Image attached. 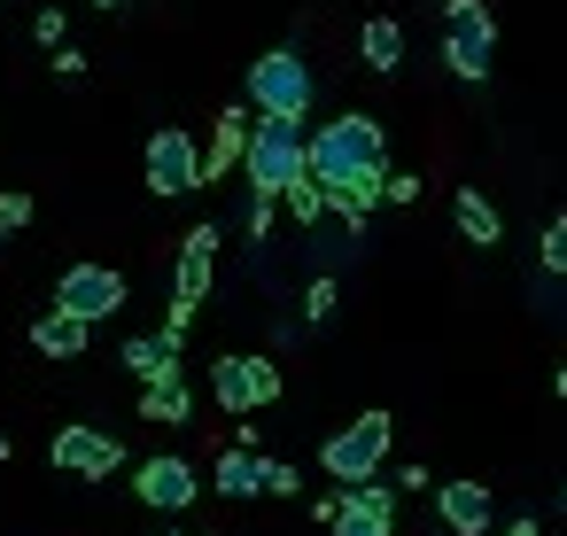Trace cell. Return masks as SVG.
Segmentation results:
<instances>
[{
    "label": "cell",
    "instance_id": "6da1fadb",
    "mask_svg": "<svg viewBox=\"0 0 567 536\" xmlns=\"http://www.w3.org/2000/svg\"><path fill=\"white\" fill-rule=\"evenodd\" d=\"M342 172H389V133L365 110H342L319 125V141H303V179H342Z\"/></svg>",
    "mask_w": 567,
    "mask_h": 536
},
{
    "label": "cell",
    "instance_id": "7a4b0ae2",
    "mask_svg": "<svg viewBox=\"0 0 567 536\" xmlns=\"http://www.w3.org/2000/svg\"><path fill=\"white\" fill-rule=\"evenodd\" d=\"M241 172L249 195H280L288 179H303V117H257V133L241 141Z\"/></svg>",
    "mask_w": 567,
    "mask_h": 536
},
{
    "label": "cell",
    "instance_id": "3957f363",
    "mask_svg": "<svg viewBox=\"0 0 567 536\" xmlns=\"http://www.w3.org/2000/svg\"><path fill=\"white\" fill-rule=\"evenodd\" d=\"M443 63L466 86L489 79V63H497V17H489V0H443Z\"/></svg>",
    "mask_w": 567,
    "mask_h": 536
},
{
    "label": "cell",
    "instance_id": "277c9868",
    "mask_svg": "<svg viewBox=\"0 0 567 536\" xmlns=\"http://www.w3.org/2000/svg\"><path fill=\"white\" fill-rule=\"evenodd\" d=\"M389 443H396V420H389V412H358L350 427H334V435L319 443V466H327L334 482H365V474H381Z\"/></svg>",
    "mask_w": 567,
    "mask_h": 536
},
{
    "label": "cell",
    "instance_id": "5b68a950",
    "mask_svg": "<svg viewBox=\"0 0 567 536\" xmlns=\"http://www.w3.org/2000/svg\"><path fill=\"white\" fill-rule=\"evenodd\" d=\"M249 102L257 117H311V63L296 48H272L249 63Z\"/></svg>",
    "mask_w": 567,
    "mask_h": 536
},
{
    "label": "cell",
    "instance_id": "8992f818",
    "mask_svg": "<svg viewBox=\"0 0 567 536\" xmlns=\"http://www.w3.org/2000/svg\"><path fill=\"white\" fill-rule=\"evenodd\" d=\"M210 396H218V412H272L280 404V365L272 358H218L210 365Z\"/></svg>",
    "mask_w": 567,
    "mask_h": 536
},
{
    "label": "cell",
    "instance_id": "52a82bcc",
    "mask_svg": "<svg viewBox=\"0 0 567 536\" xmlns=\"http://www.w3.org/2000/svg\"><path fill=\"white\" fill-rule=\"evenodd\" d=\"M141 172H148V195H195V187H203V148H195V133H187V125L148 133Z\"/></svg>",
    "mask_w": 567,
    "mask_h": 536
},
{
    "label": "cell",
    "instance_id": "ba28073f",
    "mask_svg": "<svg viewBox=\"0 0 567 536\" xmlns=\"http://www.w3.org/2000/svg\"><path fill=\"white\" fill-rule=\"evenodd\" d=\"M55 303L79 311L86 327H102V319L125 311V272H117V265H71V272L55 280Z\"/></svg>",
    "mask_w": 567,
    "mask_h": 536
},
{
    "label": "cell",
    "instance_id": "9c48e42d",
    "mask_svg": "<svg viewBox=\"0 0 567 536\" xmlns=\"http://www.w3.org/2000/svg\"><path fill=\"white\" fill-rule=\"evenodd\" d=\"M48 458H55L63 474H79V482H102V474H117V466H125V443H117V435H102V427H55Z\"/></svg>",
    "mask_w": 567,
    "mask_h": 536
},
{
    "label": "cell",
    "instance_id": "30bf717a",
    "mask_svg": "<svg viewBox=\"0 0 567 536\" xmlns=\"http://www.w3.org/2000/svg\"><path fill=\"white\" fill-rule=\"evenodd\" d=\"M133 489H141V505H156V513H187V505H195V489H203V474H195V458L156 451V458H141Z\"/></svg>",
    "mask_w": 567,
    "mask_h": 536
},
{
    "label": "cell",
    "instance_id": "8fae6325",
    "mask_svg": "<svg viewBox=\"0 0 567 536\" xmlns=\"http://www.w3.org/2000/svg\"><path fill=\"white\" fill-rule=\"evenodd\" d=\"M210 272H218V226H195V234L179 241L172 296H179V303H210Z\"/></svg>",
    "mask_w": 567,
    "mask_h": 536
},
{
    "label": "cell",
    "instance_id": "7c38bea8",
    "mask_svg": "<svg viewBox=\"0 0 567 536\" xmlns=\"http://www.w3.org/2000/svg\"><path fill=\"white\" fill-rule=\"evenodd\" d=\"M435 513H443L451 536H489V528H497V505H489L482 482H443V489H435Z\"/></svg>",
    "mask_w": 567,
    "mask_h": 536
},
{
    "label": "cell",
    "instance_id": "4fadbf2b",
    "mask_svg": "<svg viewBox=\"0 0 567 536\" xmlns=\"http://www.w3.org/2000/svg\"><path fill=\"white\" fill-rule=\"evenodd\" d=\"M117 358L133 365V381H172V373L187 365V334H172V327H156V334H133V342H125Z\"/></svg>",
    "mask_w": 567,
    "mask_h": 536
},
{
    "label": "cell",
    "instance_id": "5bb4252c",
    "mask_svg": "<svg viewBox=\"0 0 567 536\" xmlns=\"http://www.w3.org/2000/svg\"><path fill=\"white\" fill-rule=\"evenodd\" d=\"M86 342H94V327H86L79 311H63V303L32 319V350H40V358H55V365H71V358H86Z\"/></svg>",
    "mask_w": 567,
    "mask_h": 536
},
{
    "label": "cell",
    "instance_id": "9a60e30c",
    "mask_svg": "<svg viewBox=\"0 0 567 536\" xmlns=\"http://www.w3.org/2000/svg\"><path fill=\"white\" fill-rule=\"evenodd\" d=\"M241 141H249V110L234 102V110H218V125H210V148H203V187H210V179H226V172L241 164Z\"/></svg>",
    "mask_w": 567,
    "mask_h": 536
},
{
    "label": "cell",
    "instance_id": "2e32d148",
    "mask_svg": "<svg viewBox=\"0 0 567 536\" xmlns=\"http://www.w3.org/2000/svg\"><path fill=\"white\" fill-rule=\"evenodd\" d=\"M451 226H458V241H474V249H497V241H505V218H497V203H489V195H474V187H458V203H451Z\"/></svg>",
    "mask_w": 567,
    "mask_h": 536
},
{
    "label": "cell",
    "instance_id": "e0dca14e",
    "mask_svg": "<svg viewBox=\"0 0 567 536\" xmlns=\"http://www.w3.org/2000/svg\"><path fill=\"white\" fill-rule=\"evenodd\" d=\"M257 482H265V451H257V443L218 451V466H210V489H218V497H257Z\"/></svg>",
    "mask_w": 567,
    "mask_h": 536
},
{
    "label": "cell",
    "instance_id": "ac0fdd59",
    "mask_svg": "<svg viewBox=\"0 0 567 536\" xmlns=\"http://www.w3.org/2000/svg\"><path fill=\"white\" fill-rule=\"evenodd\" d=\"M141 420L148 427H179V420H195V389L172 373V381H141Z\"/></svg>",
    "mask_w": 567,
    "mask_h": 536
},
{
    "label": "cell",
    "instance_id": "d6986e66",
    "mask_svg": "<svg viewBox=\"0 0 567 536\" xmlns=\"http://www.w3.org/2000/svg\"><path fill=\"white\" fill-rule=\"evenodd\" d=\"M358 55H365V71H396L404 63V24L396 17H365V32H358Z\"/></svg>",
    "mask_w": 567,
    "mask_h": 536
},
{
    "label": "cell",
    "instance_id": "ffe728a7",
    "mask_svg": "<svg viewBox=\"0 0 567 536\" xmlns=\"http://www.w3.org/2000/svg\"><path fill=\"white\" fill-rule=\"evenodd\" d=\"M389 520H396V513L365 505L358 489H342V497H334V513H327V528H334V536H389Z\"/></svg>",
    "mask_w": 567,
    "mask_h": 536
},
{
    "label": "cell",
    "instance_id": "44dd1931",
    "mask_svg": "<svg viewBox=\"0 0 567 536\" xmlns=\"http://www.w3.org/2000/svg\"><path fill=\"white\" fill-rule=\"evenodd\" d=\"M280 210H288L296 226H319V210H327V203H319V187H311V179H288V187H280Z\"/></svg>",
    "mask_w": 567,
    "mask_h": 536
},
{
    "label": "cell",
    "instance_id": "7402d4cb",
    "mask_svg": "<svg viewBox=\"0 0 567 536\" xmlns=\"http://www.w3.org/2000/svg\"><path fill=\"white\" fill-rule=\"evenodd\" d=\"M536 265H544V272H567V218H551V226H544V241H536Z\"/></svg>",
    "mask_w": 567,
    "mask_h": 536
},
{
    "label": "cell",
    "instance_id": "603a6c76",
    "mask_svg": "<svg viewBox=\"0 0 567 536\" xmlns=\"http://www.w3.org/2000/svg\"><path fill=\"white\" fill-rule=\"evenodd\" d=\"M303 489V474L288 466V458H265V482H257V497H296Z\"/></svg>",
    "mask_w": 567,
    "mask_h": 536
},
{
    "label": "cell",
    "instance_id": "cb8c5ba5",
    "mask_svg": "<svg viewBox=\"0 0 567 536\" xmlns=\"http://www.w3.org/2000/svg\"><path fill=\"white\" fill-rule=\"evenodd\" d=\"M24 226H32V195H24V187H9V195H0V241L24 234Z\"/></svg>",
    "mask_w": 567,
    "mask_h": 536
},
{
    "label": "cell",
    "instance_id": "d4e9b609",
    "mask_svg": "<svg viewBox=\"0 0 567 536\" xmlns=\"http://www.w3.org/2000/svg\"><path fill=\"white\" fill-rule=\"evenodd\" d=\"M381 203L412 210V203H420V172H381Z\"/></svg>",
    "mask_w": 567,
    "mask_h": 536
},
{
    "label": "cell",
    "instance_id": "484cf974",
    "mask_svg": "<svg viewBox=\"0 0 567 536\" xmlns=\"http://www.w3.org/2000/svg\"><path fill=\"white\" fill-rule=\"evenodd\" d=\"M334 303H342V288H334V280H311V296H303V319H311V327H327V319H334Z\"/></svg>",
    "mask_w": 567,
    "mask_h": 536
},
{
    "label": "cell",
    "instance_id": "4316f807",
    "mask_svg": "<svg viewBox=\"0 0 567 536\" xmlns=\"http://www.w3.org/2000/svg\"><path fill=\"white\" fill-rule=\"evenodd\" d=\"M32 40H40V48H63V40H71L63 9H40V17H32Z\"/></svg>",
    "mask_w": 567,
    "mask_h": 536
},
{
    "label": "cell",
    "instance_id": "83f0119b",
    "mask_svg": "<svg viewBox=\"0 0 567 536\" xmlns=\"http://www.w3.org/2000/svg\"><path fill=\"white\" fill-rule=\"evenodd\" d=\"M272 210H280V195H249V241L272 234Z\"/></svg>",
    "mask_w": 567,
    "mask_h": 536
},
{
    "label": "cell",
    "instance_id": "f1b7e54d",
    "mask_svg": "<svg viewBox=\"0 0 567 536\" xmlns=\"http://www.w3.org/2000/svg\"><path fill=\"white\" fill-rule=\"evenodd\" d=\"M48 63H55V79H86V55L63 40V48H48Z\"/></svg>",
    "mask_w": 567,
    "mask_h": 536
},
{
    "label": "cell",
    "instance_id": "f546056e",
    "mask_svg": "<svg viewBox=\"0 0 567 536\" xmlns=\"http://www.w3.org/2000/svg\"><path fill=\"white\" fill-rule=\"evenodd\" d=\"M195 311H203V303H179V296H172V311H164V327H172V334H187V327H195Z\"/></svg>",
    "mask_w": 567,
    "mask_h": 536
},
{
    "label": "cell",
    "instance_id": "4dcf8cb0",
    "mask_svg": "<svg viewBox=\"0 0 567 536\" xmlns=\"http://www.w3.org/2000/svg\"><path fill=\"white\" fill-rule=\"evenodd\" d=\"M489 536H544L536 520H505V528H489Z\"/></svg>",
    "mask_w": 567,
    "mask_h": 536
},
{
    "label": "cell",
    "instance_id": "1f68e13d",
    "mask_svg": "<svg viewBox=\"0 0 567 536\" xmlns=\"http://www.w3.org/2000/svg\"><path fill=\"white\" fill-rule=\"evenodd\" d=\"M94 9H125V0H94Z\"/></svg>",
    "mask_w": 567,
    "mask_h": 536
},
{
    "label": "cell",
    "instance_id": "d6a6232c",
    "mask_svg": "<svg viewBox=\"0 0 567 536\" xmlns=\"http://www.w3.org/2000/svg\"><path fill=\"white\" fill-rule=\"evenodd\" d=\"M164 536H195V528H164Z\"/></svg>",
    "mask_w": 567,
    "mask_h": 536
}]
</instances>
